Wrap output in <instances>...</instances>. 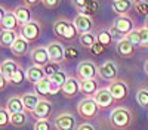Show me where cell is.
Masks as SVG:
<instances>
[{"label":"cell","mask_w":148,"mask_h":130,"mask_svg":"<svg viewBox=\"0 0 148 130\" xmlns=\"http://www.w3.org/2000/svg\"><path fill=\"white\" fill-rule=\"evenodd\" d=\"M108 31H110V34H111V37H113V40L116 39L117 42H120V40H123V39H126L125 35H121V34H120V33L116 30V27H114V25H111Z\"/></svg>","instance_id":"60d3db41"},{"label":"cell","mask_w":148,"mask_h":130,"mask_svg":"<svg viewBox=\"0 0 148 130\" xmlns=\"http://www.w3.org/2000/svg\"><path fill=\"white\" fill-rule=\"evenodd\" d=\"M79 52L74 49V47H65V59H74L77 58Z\"/></svg>","instance_id":"b9f144b4"},{"label":"cell","mask_w":148,"mask_h":130,"mask_svg":"<svg viewBox=\"0 0 148 130\" xmlns=\"http://www.w3.org/2000/svg\"><path fill=\"white\" fill-rule=\"evenodd\" d=\"M53 31L58 37L64 39V40H73L77 35V28L74 25V22L68 19H58L53 24Z\"/></svg>","instance_id":"7a4b0ae2"},{"label":"cell","mask_w":148,"mask_h":130,"mask_svg":"<svg viewBox=\"0 0 148 130\" xmlns=\"http://www.w3.org/2000/svg\"><path fill=\"white\" fill-rule=\"evenodd\" d=\"M77 130H95V127L90 124V123H83V124H80L79 126V129Z\"/></svg>","instance_id":"f6af8a7d"},{"label":"cell","mask_w":148,"mask_h":130,"mask_svg":"<svg viewBox=\"0 0 148 130\" xmlns=\"http://www.w3.org/2000/svg\"><path fill=\"white\" fill-rule=\"evenodd\" d=\"M80 43L82 46L84 47H89V49H92L93 44L96 43V35L93 33H86V34H80Z\"/></svg>","instance_id":"f1b7e54d"},{"label":"cell","mask_w":148,"mask_h":130,"mask_svg":"<svg viewBox=\"0 0 148 130\" xmlns=\"http://www.w3.org/2000/svg\"><path fill=\"white\" fill-rule=\"evenodd\" d=\"M139 31V46L141 47H148V30L145 27L138 28Z\"/></svg>","instance_id":"8d00e7d4"},{"label":"cell","mask_w":148,"mask_h":130,"mask_svg":"<svg viewBox=\"0 0 148 130\" xmlns=\"http://www.w3.org/2000/svg\"><path fill=\"white\" fill-rule=\"evenodd\" d=\"M25 77H27V73H25V71H24L21 67L15 71V73L14 74H12V77H10V83H12V84H19V83H22L24 80H25Z\"/></svg>","instance_id":"e575fe53"},{"label":"cell","mask_w":148,"mask_h":130,"mask_svg":"<svg viewBox=\"0 0 148 130\" xmlns=\"http://www.w3.org/2000/svg\"><path fill=\"white\" fill-rule=\"evenodd\" d=\"M98 73H99V77H101L102 80H107V81L111 83V81L117 80V73H119V69H117L116 62H113V61H105V62L99 67Z\"/></svg>","instance_id":"ba28073f"},{"label":"cell","mask_w":148,"mask_h":130,"mask_svg":"<svg viewBox=\"0 0 148 130\" xmlns=\"http://www.w3.org/2000/svg\"><path fill=\"white\" fill-rule=\"evenodd\" d=\"M98 6H99V5H98V2H95V0H88V3H86L84 9L80 12V14H83V15H86V16L92 18V16L96 14Z\"/></svg>","instance_id":"f546056e"},{"label":"cell","mask_w":148,"mask_h":130,"mask_svg":"<svg viewBox=\"0 0 148 130\" xmlns=\"http://www.w3.org/2000/svg\"><path fill=\"white\" fill-rule=\"evenodd\" d=\"M14 14H15V16H16V21H18L19 25H24V24H27V22L31 21V19H30V9L25 7V6H22V5L15 9Z\"/></svg>","instance_id":"4316f807"},{"label":"cell","mask_w":148,"mask_h":130,"mask_svg":"<svg viewBox=\"0 0 148 130\" xmlns=\"http://www.w3.org/2000/svg\"><path fill=\"white\" fill-rule=\"evenodd\" d=\"M96 42L101 43L104 47H107L111 42H113V37H111V34H110L108 30H101L99 33H98V35H96Z\"/></svg>","instance_id":"4dcf8cb0"},{"label":"cell","mask_w":148,"mask_h":130,"mask_svg":"<svg viewBox=\"0 0 148 130\" xmlns=\"http://www.w3.org/2000/svg\"><path fill=\"white\" fill-rule=\"evenodd\" d=\"M136 102L142 108H148V89H139L136 92Z\"/></svg>","instance_id":"836d02e7"},{"label":"cell","mask_w":148,"mask_h":130,"mask_svg":"<svg viewBox=\"0 0 148 130\" xmlns=\"http://www.w3.org/2000/svg\"><path fill=\"white\" fill-rule=\"evenodd\" d=\"M45 7H56V6H59V2L58 0H43V2H40Z\"/></svg>","instance_id":"7bdbcfd3"},{"label":"cell","mask_w":148,"mask_h":130,"mask_svg":"<svg viewBox=\"0 0 148 130\" xmlns=\"http://www.w3.org/2000/svg\"><path fill=\"white\" fill-rule=\"evenodd\" d=\"M34 90L37 95H42V96H46V95H51L52 92V86H51V80L47 77H45L43 80L37 81L34 84Z\"/></svg>","instance_id":"484cf974"},{"label":"cell","mask_w":148,"mask_h":130,"mask_svg":"<svg viewBox=\"0 0 148 130\" xmlns=\"http://www.w3.org/2000/svg\"><path fill=\"white\" fill-rule=\"evenodd\" d=\"M19 25L18 21H16V16L14 12H8L3 22H2V25H0V28L5 30V31H15V28Z\"/></svg>","instance_id":"d4e9b609"},{"label":"cell","mask_w":148,"mask_h":130,"mask_svg":"<svg viewBox=\"0 0 148 130\" xmlns=\"http://www.w3.org/2000/svg\"><path fill=\"white\" fill-rule=\"evenodd\" d=\"M76 120L71 114H59L55 118V127L58 130H74Z\"/></svg>","instance_id":"4fadbf2b"},{"label":"cell","mask_w":148,"mask_h":130,"mask_svg":"<svg viewBox=\"0 0 148 130\" xmlns=\"http://www.w3.org/2000/svg\"><path fill=\"white\" fill-rule=\"evenodd\" d=\"M74 25H76L77 31L80 34H86V33H92L93 28V21L92 18L86 16L83 14H79L76 18H74Z\"/></svg>","instance_id":"8fae6325"},{"label":"cell","mask_w":148,"mask_h":130,"mask_svg":"<svg viewBox=\"0 0 148 130\" xmlns=\"http://www.w3.org/2000/svg\"><path fill=\"white\" fill-rule=\"evenodd\" d=\"M19 35H21L22 39H25L28 43L33 42V40H36L40 35V25H39V22L30 21L27 24H24V25H21Z\"/></svg>","instance_id":"8992f818"},{"label":"cell","mask_w":148,"mask_h":130,"mask_svg":"<svg viewBox=\"0 0 148 130\" xmlns=\"http://www.w3.org/2000/svg\"><path fill=\"white\" fill-rule=\"evenodd\" d=\"M18 35L15 31H5L2 30L0 31V46H3V47H9L10 49V46L14 44V42L18 39Z\"/></svg>","instance_id":"cb8c5ba5"},{"label":"cell","mask_w":148,"mask_h":130,"mask_svg":"<svg viewBox=\"0 0 148 130\" xmlns=\"http://www.w3.org/2000/svg\"><path fill=\"white\" fill-rule=\"evenodd\" d=\"M51 112H52V103L46 99H42L39 102V105H37V108L33 111V114L37 120H47V117Z\"/></svg>","instance_id":"9a60e30c"},{"label":"cell","mask_w":148,"mask_h":130,"mask_svg":"<svg viewBox=\"0 0 148 130\" xmlns=\"http://www.w3.org/2000/svg\"><path fill=\"white\" fill-rule=\"evenodd\" d=\"M98 110H99V106H98V103L95 102L93 98H84V99L80 101V103L77 105L79 114H80L83 118H86V120H90V118L96 117Z\"/></svg>","instance_id":"3957f363"},{"label":"cell","mask_w":148,"mask_h":130,"mask_svg":"<svg viewBox=\"0 0 148 130\" xmlns=\"http://www.w3.org/2000/svg\"><path fill=\"white\" fill-rule=\"evenodd\" d=\"M6 110L9 114H18V112H25V108H24V103H22V98L14 96L8 101L6 105Z\"/></svg>","instance_id":"7402d4cb"},{"label":"cell","mask_w":148,"mask_h":130,"mask_svg":"<svg viewBox=\"0 0 148 130\" xmlns=\"http://www.w3.org/2000/svg\"><path fill=\"white\" fill-rule=\"evenodd\" d=\"M144 27H145V28H147V30H148V16H147V18H145V24H144Z\"/></svg>","instance_id":"681fc988"},{"label":"cell","mask_w":148,"mask_h":130,"mask_svg":"<svg viewBox=\"0 0 148 130\" xmlns=\"http://www.w3.org/2000/svg\"><path fill=\"white\" fill-rule=\"evenodd\" d=\"M40 101L42 99L39 98V95H37V93H27V95H24V96H22L24 108H25V111H28V112H33L37 108V105H39Z\"/></svg>","instance_id":"d6986e66"},{"label":"cell","mask_w":148,"mask_h":130,"mask_svg":"<svg viewBox=\"0 0 148 130\" xmlns=\"http://www.w3.org/2000/svg\"><path fill=\"white\" fill-rule=\"evenodd\" d=\"M113 25L116 27V30L121 34V35H126L129 33H132L135 30V25H133V19L129 16V15H125V16H117V19L114 21Z\"/></svg>","instance_id":"9c48e42d"},{"label":"cell","mask_w":148,"mask_h":130,"mask_svg":"<svg viewBox=\"0 0 148 130\" xmlns=\"http://www.w3.org/2000/svg\"><path fill=\"white\" fill-rule=\"evenodd\" d=\"M108 90L113 95L114 101H123L129 93V86L126 84V81H123V80H114V81L110 83Z\"/></svg>","instance_id":"52a82bcc"},{"label":"cell","mask_w":148,"mask_h":130,"mask_svg":"<svg viewBox=\"0 0 148 130\" xmlns=\"http://www.w3.org/2000/svg\"><path fill=\"white\" fill-rule=\"evenodd\" d=\"M117 53L123 58H130L135 53V46L130 42H127L126 39H123V40L117 42Z\"/></svg>","instance_id":"ffe728a7"},{"label":"cell","mask_w":148,"mask_h":130,"mask_svg":"<svg viewBox=\"0 0 148 130\" xmlns=\"http://www.w3.org/2000/svg\"><path fill=\"white\" fill-rule=\"evenodd\" d=\"M6 9L3 7V6H0V25H2V22H3V19H5V16H6Z\"/></svg>","instance_id":"7dc6e473"},{"label":"cell","mask_w":148,"mask_h":130,"mask_svg":"<svg viewBox=\"0 0 148 130\" xmlns=\"http://www.w3.org/2000/svg\"><path fill=\"white\" fill-rule=\"evenodd\" d=\"M31 59H33L34 65L42 67V68L51 62L46 47H36V49H33V52H31Z\"/></svg>","instance_id":"7c38bea8"},{"label":"cell","mask_w":148,"mask_h":130,"mask_svg":"<svg viewBox=\"0 0 148 130\" xmlns=\"http://www.w3.org/2000/svg\"><path fill=\"white\" fill-rule=\"evenodd\" d=\"M133 7L138 15L145 16V18L148 16V2H145V0H136V2H133Z\"/></svg>","instance_id":"1f68e13d"},{"label":"cell","mask_w":148,"mask_h":130,"mask_svg":"<svg viewBox=\"0 0 148 130\" xmlns=\"http://www.w3.org/2000/svg\"><path fill=\"white\" fill-rule=\"evenodd\" d=\"M93 99H95V102L98 103L99 108H108V106L113 105V102H114V98H113V95L110 93L108 87L99 89L93 95Z\"/></svg>","instance_id":"30bf717a"},{"label":"cell","mask_w":148,"mask_h":130,"mask_svg":"<svg viewBox=\"0 0 148 130\" xmlns=\"http://www.w3.org/2000/svg\"><path fill=\"white\" fill-rule=\"evenodd\" d=\"M18 68H19V65H18L16 61H14V59H6V61H3L0 64V73H2L5 76V78L9 81L12 74H14Z\"/></svg>","instance_id":"e0dca14e"},{"label":"cell","mask_w":148,"mask_h":130,"mask_svg":"<svg viewBox=\"0 0 148 130\" xmlns=\"http://www.w3.org/2000/svg\"><path fill=\"white\" fill-rule=\"evenodd\" d=\"M6 84H8V80L5 78V76H3L2 73H0V92H2V90H5Z\"/></svg>","instance_id":"bcb514c9"},{"label":"cell","mask_w":148,"mask_h":130,"mask_svg":"<svg viewBox=\"0 0 148 130\" xmlns=\"http://www.w3.org/2000/svg\"><path fill=\"white\" fill-rule=\"evenodd\" d=\"M8 124H10V114L8 112V110L0 108V129L6 127Z\"/></svg>","instance_id":"d590c367"},{"label":"cell","mask_w":148,"mask_h":130,"mask_svg":"<svg viewBox=\"0 0 148 130\" xmlns=\"http://www.w3.org/2000/svg\"><path fill=\"white\" fill-rule=\"evenodd\" d=\"M10 50L15 56H22L25 55L28 50V42L25 39H22L21 35H18V39L14 42V44L10 46Z\"/></svg>","instance_id":"44dd1931"},{"label":"cell","mask_w":148,"mask_h":130,"mask_svg":"<svg viewBox=\"0 0 148 130\" xmlns=\"http://www.w3.org/2000/svg\"><path fill=\"white\" fill-rule=\"evenodd\" d=\"M111 126L116 129H127L132 123V112L125 106H117L110 115Z\"/></svg>","instance_id":"6da1fadb"},{"label":"cell","mask_w":148,"mask_h":130,"mask_svg":"<svg viewBox=\"0 0 148 130\" xmlns=\"http://www.w3.org/2000/svg\"><path fill=\"white\" fill-rule=\"evenodd\" d=\"M86 3H88V0H77V2H74L73 5L76 6V7H79V9H80V12H82V10L84 9Z\"/></svg>","instance_id":"ee69618b"},{"label":"cell","mask_w":148,"mask_h":130,"mask_svg":"<svg viewBox=\"0 0 148 130\" xmlns=\"http://www.w3.org/2000/svg\"><path fill=\"white\" fill-rule=\"evenodd\" d=\"M98 68L92 61H83L79 64L77 67V76H79V80L80 81H84V80H93L99 76L98 73Z\"/></svg>","instance_id":"277c9868"},{"label":"cell","mask_w":148,"mask_h":130,"mask_svg":"<svg viewBox=\"0 0 148 130\" xmlns=\"http://www.w3.org/2000/svg\"><path fill=\"white\" fill-rule=\"evenodd\" d=\"M61 90H62V95L65 98H74L80 92V81H79V78L68 77V80L65 81V84L62 86Z\"/></svg>","instance_id":"5bb4252c"},{"label":"cell","mask_w":148,"mask_h":130,"mask_svg":"<svg viewBox=\"0 0 148 130\" xmlns=\"http://www.w3.org/2000/svg\"><path fill=\"white\" fill-rule=\"evenodd\" d=\"M10 124L14 127H24L27 124V114L25 112L10 114Z\"/></svg>","instance_id":"83f0119b"},{"label":"cell","mask_w":148,"mask_h":130,"mask_svg":"<svg viewBox=\"0 0 148 130\" xmlns=\"http://www.w3.org/2000/svg\"><path fill=\"white\" fill-rule=\"evenodd\" d=\"M133 6V2H129V0H114L111 3V7L119 16H125L127 15V12L130 10V7Z\"/></svg>","instance_id":"ac0fdd59"},{"label":"cell","mask_w":148,"mask_h":130,"mask_svg":"<svg viewBox=\"0 0 148 130\" xmlns=\"http://www.w3.org/2000/svg\"><path fill=\"white\" fill-rule=\"evenodd\" d=\"M126 40L130 42L135 47L139 46V31H138V28H135L132 33H129V34L126 35Z\"/></svg>","instance_id":"74e56055"},{"label":"cell","mask_w":148,"mask_h":130,"mask_svg":"<svg viewBox=\"0 0 148 130\" xmlns=\"http://www.w3.org/2000/svg\"><path fill=\"white\" fill-rule=\"evenodd\" d=\"M90 52L93 53V55H96V56H99V55H102L104 52H105V47L101 44V43H95L93 44V47H92V49H90Z\"/></svg>","instance_id":"ab89813d"},{"label":"cell","mask_w":148,"mask_h":130,"mask_svg":"<svg viewBox=\"0 0 148 130\" xmlns=\"http://www.w3.org/2000/svg\"><path fill=\"white\" fill-rule=\"evenodd\" d=\"M144 71H145V74L148 76V59H147L145 64H144Z\"/></svg>","instance_id":"c3c4849f"},{"label":"cell","mask_w":148,"mask_h":130,"mask_svg":"<svg viewBox=\"0 0 148 130\" xmlns=\"http://www.w3.org/2000/svg\"><path fill=\"white\" fill-rule=\"evenodd\" d=\"M45 77H46V74H45V71H43L42 67L33 65V67H30V68L27 69V78H28L30 81H33L34 84H36L37 81L43 80Z\"/></svg>","instance_id":"603a6c76"},{"label":"cell","mask_w":148,"mask_h":130,"mask_svg":"<svg viewBox=\"0 0 148 130\" xmlns=\"http://www.w3.org/2000/svg\"><path fill=\"white\" fill-rule=\"evenodd\" d=\"M34 130H51V124L47 120H37L34 124Z\"/></svg>","instance_id":"f35d334b"},{"label":"cell","mask_w":148,"mask_h":130,"mask_svg":"<svg viewBox=\"0 0 148 130\" xmlns=\"http://www.w3.org/2000/svg\"><path fill=\"white\" fill-rule=\"evenodd\" d=\"M46 49H47V55H49L51 62L61 64L62 61H65V47L62 46V43L52 42L46 46Z\"/></svg>","instance_id":"5b68a950"},{"label":"cell","mask_w":148,"mask_h":130,"mask_svg":"<svg viewBox=\"0 0 148 130\" xmlns=\"http://www.w3.org/2000/svg\"><path fill=\"white\" fill-rule=\"evenodd\" d=\"M43 71H45L46 77L49 78V77L55 76L56 73H59V71H62V69H61V64H56V62H49L47 65H45V67H43Z\"/></svg>","instance_id":"d6a6232c"},{"label":"cell","mask_w":148,"mask_h":130,"mask_svg":"<svg viewBox=\"0 0 148 130\" xmlns=\"http://www.w3.org/2000/svg\"><path fill=\"white\" fill-rule=\"evenodd\" d=\"M98 90H99V89H98V80L96 78L80 81V92L84 95L86 98H93V95Z\"/></svg>","instance_id":"2e32d148"}]
</instances>
